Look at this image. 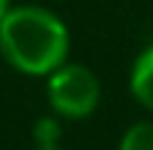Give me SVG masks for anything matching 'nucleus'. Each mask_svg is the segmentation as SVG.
<instances>
[{
  "label": "nucleus",
  "instance_id": "nucleus-2",
  "mask_svg": "<svg viewBox=\"0 0 153 150\" xmlns=\"http://www.w3.org/2000/svg\"><path fill=\"white\" fill-rule=\"evenodd\" d=\"M45 91H48V105L62 119H85L99 105V79L88 65L79 62H62L57 71H51Z\"/></svg>",
  "mask_w": 153,
  "mask_h": 150
},
{
  "label": "nucleus",
  "instance_id": "nucleus-5",
  "mask_svg": "<svg viewBox=\"0 0 153 150\" xmlns=\"http://www.w3.org/2000/svg\"><path fill=\"white\" fill-rule=\"evenodd\" d=\"M60 136H62V128H60L57 116H43V119L34 122V142L40 147H57Z\"/></svg>",
  "mask_w": 153,
  "mask_h": 150
},
{
  "label": "nucleus",
  "instance_id": "nucleus-4",
  "mask_svg": "<svg viewBox=\"0 0 153 150\" xmlns=\"http://www.w3.org/2000/svg\"><path fill=\"white\" fill-rule=\"evenodd\" d=\"M119 150H153V122H136L125 130Z\"/></svg>",
  "mask_w": 153,
  "mask_h": 150
},
{
  "label": "nucleus",
  "instance_id": "nucleus-6",
  "mask_svg": "<svg viewBox=\"0 0 153 150\" xmlns=\"http://www.w3.org/2000/svg\"><path fill=\"white\" fill-rule=\"evenodd\" d=\"M11 6H14L11 0H0V23H3V17H6V14L11 11Z\"/></svg>",
  "mask_w": 153,
  "mask_h": 150
},
{
  "label": "nucleus",
  "instance_id": "nucleus-7",
  "mask_svg": "<svg viewBox=\"0 0 153 150\" xmlns=\"http://www.w3.org/2000/svg\"><path fill=\"white\" fill-rule=\"evenodd\" d=\"M34 150H60V145H57V147H40V145H37Z\"/></svg>",
  "mask_w": 153,
  "mask_h": 150
},
{
  "label": "nucleus",
  "instance_id": "nucleus-3",
  "mask_svg": "<svg viewBox=\"0 0 153 150\" xmlns=\"http://www.w3.org/2000/svg\"><path fill=\"white\" fill-rule=\"evenodd\" d=\"M131 94L145 111L153 113V45L136 57L131 68Z\"/></svg>",
  "mask_w": 153,
  "mask_h": 150
},
{
  "label": "nucleus",
  "instance_id": "nucleus-1",
  "mask_svg": "<svg viewBox=\"0 0 153 150\" xmlns=\"http://www.w3.org/2000/svg\"><path fill=\"white\" fill-rule=\"evenodd\" d=\"M71 34L43 6H11L0 23V54L26 77H48L68 60Z\"/></svg>",
  "mask_w": 153,
  "mask_h": 150
}]
</instances>
